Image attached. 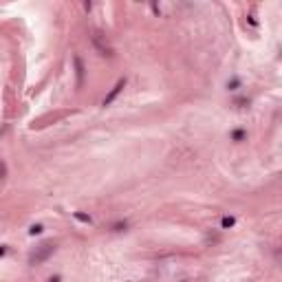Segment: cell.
<instances>
[{
    "instance_id": "6da1fadb",
    "label": "cell",
    "mask_w": 282,
    "mask_h": 282,
    "mask_svg": "<svg viewBox=\"0 0 282 282\" xmlns=\"http://www.w3.org/2000/svg\"><path fill=\"white\" fill-rule=\"evenodd\" d=\"M124 86H126V79H119V82H117V86H115V88H113V90H110V95H108V97H106V99H104V106H108V104H110V101H113V99H115V97H117V95H119V93H121V88H124Z\"/></svg>"
},
{
    "instance_id": "7a4b0ae2",
    "label": "cell",
    "mask_w": 282,
    "mask_h": 282,
    "mask_svg": "<svg viewBox=\"0 0 282 282\" xmlns=\"http://www.w3.org/2000/svg\"><path fill=\"white\" fill-rule=\"evenodd\" d=\"M234 223H236V220H234L232 216H225L223 218V227H234Z\"/></svg>"
},
{
    "instance_id": "3957f363",
    "label": "cell",
    "mask_w": 282,
    "mask_h": 282,
    "mask_svg": "<svg viewBox=\"0 0 282 282\" xmlns=\"http://www.w3.org/2000/svg\"><path fill=\"white\" fill-rule=\"evenodd\" d=\"M75 64H77V75H79V84H82V73H84V71H82V59H75Z\"/></svg>"
},
{
    "instance_id": "277c9868",
    "label": "cell",
    "mask_w": 282,
    "mask_h": 282,
    "mask_svg": "<svg viewBox=\"0 0 282 282\" xmlns=\"http://www.w3.org/2000/svg\"><path fill=\"white\" fill-rule=\"evenodd\" d=\"M75 218L77 220H84V223H90V216H86V214H75Z\"/></svg>"
},
{
    "instance_id": "5b68a950",
    "label": "cell",
    "mask_w": 282,
    "mask_h": 282,
    "mask_svg": "<svg viewBox=\"0 0 282 282\" xmlns=\"http://www.w3.org/2000/svg\"><path fill=\"white\" fill-rule=\"evenodd\" d=\"M40 232H42V225H33V227L29 229V234H33V236H35V234H40Z\"/></svg>"
}]
</instances>
